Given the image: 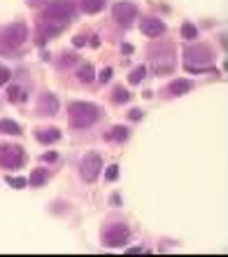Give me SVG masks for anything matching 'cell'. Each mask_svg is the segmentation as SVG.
<instances>
[{
	"mask_svg": "<svg viewBox=\"0 0 228 257\" xmlns=\"http://www.w3.org/2000/svg\"><path fill=\"white\" fill-rule=\"evenodd\" d=\"M105 178H108V183H114V180L119 178V166H116V164L108 166V169H105Z\"/></svg>",
	"mask_w": 228,
	"mask_h": 257,
	"instance_id": "obj_24",
	"label": "cell"
},
{
	"mask_svg": "<svg viewBox=\"0 0 228 257\" xmlns=\"http://www.w3.org/2000/svg\"><path fill=\"white\" fill-rule=\"evenodd\" d=\"M56 159H58L56 152H47V155H42V162H56Z\"/></svg>",
	"mask_w": 228,
	"mask_h": 257,
	"instance_id": "obj_29",
	"label": "cell"
},
{
	"mask_svg": "<svg viewBox=\"0 0 228 257\" xmlns=\"http://www.w3.org/2000/svg\"><path fill=\"white\" fill-rule=\"evenodd\" d=\"M105 7V0H82V12L86 14H98Z\"/></svg>",
	"mask_w": 228,
	"mask_h": 257,
	"instance_id": "obj_17",
	"label": "cell"
},
{
	"mask_svg": "<svg viewBox=\"0 0 228 257\" xmlns=\"http://www.w3.org/2000/svg\"><path fill=\"white\" fill-rule=\"evenodd\" d=\"M77 77H80V82H94L96 77V70L91 63H82L80 70H77Z\"/></svg>",
	"mask_w": 228,
	"mask_h": 257,
	"instance_id": "obj_20",
	"label": "cell"
},
{
	"mask_svg": "<svg viewBox=\"0 0 228 257\" xmlns=\"http://www.w3.org/2000/svg\"><path fill=\"white\" fill-rule=\"evenodd\" d=\"M5 183L10 185V187H14V190H24L28 185V178H14V176H5Z\"/></svg>",
	"mask_w": 228,
	"mask_h": 257,
	"instance_id": "obj_23",
	"label": "cell"
},
{
	"mask_svg": "<svg viewBox=\"0 0 228 257\" xmlns=\"http://www.w3.org/2000/svg\"><path fill=\"white\" fill-rule=\"evenodd\" d=\"M74 14L72 0H52L42 10V21H68Z\"/></svg>",
	"mask_w": 228,
	"mask_h": 257,
	"instance_id": "obj_5",
	"label": "cell"
},
{
	"mask_svg": "<svg viewBox=\"0 0 228 257\" xmlns=\"http://www.w3.org/2000/svg\"><path fill=\"white\" fill-rule=\"evenodd\" d=\"M112 75H114V70L108 66V68H105V70L100 73V82H110V80H112Z\"/></svg>",
	"mask_w": 228,
	"mask_h": 257,
	"instance_id": "obj_27",
	"label": "cell"
},
{
	"mask_svg": "<svg viewBox=\"0 0 228 257\" xmlns=\"http://www.w3.org/2000/svg\"><path fill=\"white\" fill-rule=\"evenodd\" d=\"M128 255H149V252H152V250H149V248H140V245H133V248H128Z\"/></svg>",
	"mask_w": 228,
	"mask_h": 257,
	"instance_id": "obj_25",
	"label": "cell"
},
{
	"mask_svg": "<svg viewBox=\"0 0 228 257\" xmlns=\"http://www.w3.org/2000/svg\"><path fill=\"white\" fill-rule=\"evenodd\" d=\"M112 101L114 103H128L130 101V91H128V89H124V87H116L114 89V94H112Z\"/></svg>",
	"mask_w": 228,
	"mask_h": 257,
	"instance_id": "obj_21",
	"label": "cell"
},
{
	"mask_svg": "<svg viewBox=\"0 0 228 257\" xmlns=\"http://www.w3.org/2000/svg\"><path fill=\"white\" fill-rule=\"evenodd\" d=\"M68 112H70L68 122H70L72 128H77V131H84V128L94 126L102 115L100 105L88 103V101H72L70 105H68Z\"/></svg>",
	"mask_w": 228,
	"mask_h": 257,
	"instance_id": "obj_1",
	"label": "cell"
},
{
	"mask_svg": "<svg viewBox=\"0 0 228 257\" xmlns=\"http://www.w3.org/2000/svg\"><path fill=\"white\" fill-rule=\"evenodd\" d=\"M184 68L194 75L210 73L214 68V52L208 45H188L184 49Z\"/></svg>",
	"mask_w": 228,
	"mask_h": 257,
	"instance_id": "obj_2",
	"label": "cell"
},
{
	"mask_svg": "<svg viewBox=\"0 0 228 257\" xmlns=\"http://www.w3.org/2000/svg\"><path fill=\"white\" fill-rule=\"evenodd\" d=\"M86 45H91V47H100V40H98V35H91V40H86Z\"/></svg>",
	"mask_w": 228,
	"mask_h": 257,
	"instance_id": "obj_30",
	"label": "cell"
},
{
	"mask_svg": "<svg viewBox=\"0 0 228 257\" xmlns=\"http://www.w3.org/2000/svg\"><path fill=\"white\" fill-rule=\"evenodd\" d=\"M30 3H40V0H30Z\"/></svg>",
	"mask_w": 228,
	"mask_h": 257,
	"instance_id": "obj_33",
	"label": "cell"
},
{
	"mask_svg": "<svg viewBox=\"0 0 228 257\" xmlns=\"http://www.w3.org/2000/svg\"><path fill=\"white\" fill-rule=\"evenodd\" d=\"M191 87H194L191 82L184 80V77H180V80H172L168 84V94L170 96H184V94H188V91H191Z\"/></svg>",
	"mask_w": 228,
	"mask_h": 257,
	"instance_id": "obj_14",
	"label": "cell"
},
{
	"mask_svg": "<svg viewBox=\"0 0 228 257\" xmlns=\"http://www.w3.org/2000/svg\"><path fill=\"white\" fill-rule=\"evenodd\" d=\"M180 33H182V38H184V40L191 42V40H196V38H198V28H196L194 24H184Z\"/></svg>",
	"mask_w": 228,
	"mask_h": 257,
	"instance_id": "obj_22",
	"label": "cell"
},
{
	"mask_svg": "<svg viewBox=\"0 0 228 257\" xmlns=\"http://www.w3.org/2000/svg\"><path fill=\"white\" fill-rule=\"evenodd\" d=\"M58 108H60V101L52 91H44V94L38 98V112H40L42 117H54L56 112H58Z\"/></svg>",
	"mask_w": 228,
	"mask_h": 257,
	"instance_id": "obj_10",
	"label": "cell"
},
{
	"mask_svg": "<svg viewBox=\"0 0 228 257\" xmlns=\"http://www.w3.org/2000/svg\"><path fill=\"white\" fill-rule=\"evenodd\" d=\"M128 238H130V227L124 222H112L108 224L100 234V241L105 248H121V245L128 243Z\"/></svg>",
	"mask_w": 228,
	"mask_h": 257,
	"instance_id": "obj_4",
	"label": "cell"
},
{
	"mask_svg": "<svg viewBox=\"0 0 228 257\" xmlns=\"http://www.w3.org/2000/svg\"><path fill=\"white\" fill-rule=\"evenodd\" d=\"M0 134L19 136V134H21V126L14 122V119H0Z\"/></svg>",
	"mask_w": 228,
	"mask_h": 257,
	"instance_id": "obj_18",
	"label": "cell"
},
{
	"mask_svg": "<svg viewBox=\"0 0 228 257\" xmlns=\"http://www.w3.org/2000/svg\"><path fill=\"white\" fill-rule=\"evenodd\" d=\"M47 180H49V173L44 169H35L30 173V178H28V183L33 185V187H42V185H47Z\"/></svg>",
	"mask_w": 228,
	"mask_h": 257,
	"instance_id": "obj_16",
	"label": "cell"
},
{
	"mask_svg": "<svg viewBox=\"0 0 228 257\" xmlns=\"http://www.w3.org/2000/svg\"><path fill=\"white\" fill-rule=\"evenodd\" d=\"M58 138H60V131H58V128H54V126L35 131V141L42 143V145H52V143H56Z\"/></svg>",
	"mask_w": 228,
	"mask_h": 257,
	"instance_id": "obj_12",
	"label": "cell"
},
{
	"mask_svg": "<svg viewBox=\"0 0 228 257\" xmlns=\"http://www.w3.org/2000/svg\"><path fill=\"white\" fill-rule=\"evenodd\" d=\"M121 52H124V54H133V45L124 42V45H121Z\"/></svg>",
	"mask_w": 228,
	"mask_h": 257,
	"instance_id": "obj_32",
	"label": "cell"
},
{
	"mask_svg": "<svg viewBox=\"0 0 228 257\" xmlns=\"http://www.w3.org/2000/svg\"><path fill=\"white\" fill-rule=\"evenodd\" d=\"M147 66H138V68H133V70H130V75H128V82H130V87H133V84H140L142 80H144V77H147Z\"/></svg>",
	"mask_w": 228,
	"mask_h": 257,
	"instance_id": "obj_19",
	"label": "cell"
},
{
	"mask_svg": "<svg viewBox=\"0 0 228 257\" xmlns=\"http://www.w3.org/2000/svg\"><path fill=\"white\" fill-rule=\"evenodd\" d=\"M7 98H10V103H24L28 98L26 89L19 87V84H14V87L7 89Z\"/></svg>",
	"mask_w": 228,
	"mask_h": 257,
	"instance_id": "obj_15",
	"label": "cell"
},
{
	"mask_svg": "<svg viewBox=\"0 0 228 257\" xmlns=\"http://www.w3.org/2000/svg\"><path fill=\"white\" fill-rule=\"evenodd\" d=\"M66 24L68 21H40V24H38V31H35V35H38V38H35L38 45L44 47L52 38H56L58 33L66 31Z\"/></svg>",
	"mask_w": 228,
	"mask_h": 257,
	"instance_id": "obj_9",
	"label": "cell"
},
{
	"mask_svg": "<svg viewBox=\"0 0 228 257\" xmlns=\"http://www.w3.org/2000/svg\"><path fill=\"white\" fill-rule=\"evenodd\" d=\"M26 164V152L19 145H0V169L14 171Z\"/></svg>",
	"mask_w": 228,
	"mask_h": 257,
	"instance_id": "obj_6",
	"label": "cell"
},
{
	"mask_svg": "<svg viewBox=\"0 0 228 257\" xmlns=\"http://www.w3.org/2000/svg\"><path fill=\"white\" fill-rule=\"evenodd\" d=\"M128 117L138 122V119H142V110H140V108H133V110H130V112H128Z\"/></svg>",
	"mask_w": 228,
	"mask_h": 257,
	"instance_id": "obj_28",
	"label": "cell"
},
{
	"mask_svg": "<svg viewBox=\"0 0 228 257\" xmlns=\"http://www.w3.org/2000/svg\"><path fill=\"white\" fill-rule=\"evenodd\" d=\"M128 138H130V128L128 126H112L108 131V134H105V141H112V143H126Z\"/></svg>",
	"mask_w": 228,
	"mask_h": 257,
	"instance_id": "obj_13",
	"label": "cell"
},
{
	"mask_svg": "<svg viewBox=\"0 0 228 257\" xmlns=\"http://www.w3.org/2000/svg\"><path fill=\"white\" fill-rule=\"evenodd\" d=\"M140 31L142 35H147V38H161L166 33V24L161 19H154V17H147V19L140 21Z\"/></svg>",
	"mask_w": 228,
	"mask_h": 257,
	"instance_id": "obj_11",
	"label": "cell"
},
{
	"mask_svg": "<svg viewBox=\"0 0 228 257\" xmlns=\"http://www.w3.org/2000/svg\"><path fill=\"white\" fill-rule=\"evenodd\" d=\"M102 171V157L98 152H88L80 162V176L84 183H96Z\"/></svg>",
	"mask_w": 228,
	"mask_h": 257,
	"instance_id": "obj_7",
	"label": "cell"
},
{
	"mask_svg": "<svg viewBox=\"0 0 228 257\" xmlns=\"http://www.w3.org/2000/svg\"><path fill=\"white\" fill-rule=\"evenodd\" d=\"M26 40H28V26L24 21L7 24V26L0 31V52H2V54H14Z\"/></svg>",
	"mask_w": 228,
	"mask_h": 257,
	"instance_id": "obj_3",
	"label": "cell"
},
{
	"mask_svg": "<svg viewBox=\"0 0 228 257\" xmlns=\"http://www.w3.org/2000/svg\"><path fill=\"white\" fill-rule=\"evenodd\" d=\"M10 77H12V73H10L7 68H0V87H2V84H7V82H10Z\"/></svg>",
	"mask_w": 228,
	"mask_h": 257,
	"instance_id": "obj_26",
	"label": "cell"
},
{
	"mask_svg": "<svg viewBox=\"0 0 228 257\" xmlns=\"http://www.w3.org/2000/svg\"><path fill=\"white\" fill-rule=\"evenodd\" d=\"M112 17L119 26L128 28L138 19V5L135 3H128V0H121V3H114L112 5Z\"/></svg>",
	"mask_w": 228,
	"mask_h": 257,
	"instance_id": "obj_8",
	"label": "cell"
},
{
	"mask_svg": "<svg viewBox=\"0 0 228 257\" xmlns=\"http://www.w3.org/2000/svg\"><path fill=\"white\" fill-rule=\"evenodd\" d=\"M74 47H84V45H86V38H84V35H80V38H74Z\"/></svg>",
	"mask_w": 228,
	"mask_h": 257,
	"instance_id": "obj_31",
	"label": "cell"
}]
</instances>
